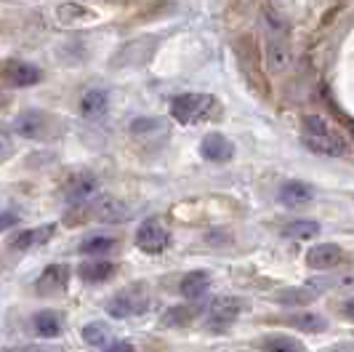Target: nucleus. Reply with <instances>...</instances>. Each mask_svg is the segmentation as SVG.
Returning a JSON list of instances; mask_svg holds the SVG:
<instances>
[{"mask_svg": "<svg viewBox=\"0 0 354 352\" xmlns=\"http://www.w3.org/2000/svg\"><path fill=\"white\" fill-rule=\"evenodd\" d=\"M301 144L309 152L325 158H344L349 152V141L319 115H306L301 125Z\"/></svg>", "mask_w": 354, "mask_h": 352, "instance_id": "1", "label": "nucleus"}, {"mask_svg": "<svg viewBox=\"0 0 354 352\" xmlns=\"http://www.w3.org/2000/svg\"><path fill=\"white\" fill-rule=\"evenodd\" d=\"M218 102L211 94H181L171 102V115L181 125H197L216 115Z\"/></svg>", "mask_w": 354, "mask_h": 352, "instance_id": "2", "label": "nucleus"}, {"mask_svg": "<svg viewBox=\"0 0 354 352\" xmlns=\"http://www.w3.org/2000/svg\"><path fill=\"white\" fill-rule=\"evenodd\" d=\"M171 243V232L160 225L158 219H147L136 229V246L144 254H162Z\"/></svg>", "mask_w": 354, "mask_h": 352, "instance_id": "3", "label": "nucleus"}, {"mask_svg": "<svg viewBox=\"0 0 354 352\" xmlns=\"http://www.w3.org/2000/svg\"><path fill=\"white\" fill-rule=\"evenodd\" d=\"M0 78H3L6 83H11V86L24 88V86H35V83H40L43 72H40V67L30 64V62H17V59H11V62L0 64Z\"/></svg>", "mask_w": 354, "mask_h": 352, "instance_id": "4", "label": "nucleus"}, {"mask_svg": "<svg viewBox=\"0 0 354 352\" xmlns=\"http://www.w3.org/2000/svg\"><path fill=\"white\" fill-rule=\"evenodd\" d=\"M70 275L72 272L67 264H48V267L43 270V275H40L35 283L37 294H43V297L62 294V291L70 285Z\"/></svg>", "mask_w": 354, "mask_h": 352, "instance_id": "5", "label": "nucleus"}, {"mask_svg": "<svg viewBox=\"0 0 354 352\" xmlns=\"http://www.w3.org/2000/svg\"><path fill=\"white\" fill-rule=\"evenodd\" d=\"M243 313V301L234 299V297H218V299L211 304V310H208V323H211L213 328H227L232 326L237 315Z\"/></svg>", "mask_w": 354, "mask_h": 352, "instance_id": "6", "label": "nucleus"}, {"mask_svg": "<svg viewBox=\"0 0 354 352\" xmlns=\"http://www.w3.org/2000/svg\"><path fill=\"white\" fill-rule=\"evenodd\" d=\"M91 216L96 222H106V225H120L131 216V209L125 206L120 197H99L91 209Z\"/></svg>", "mask_w": 354, "mask_h": 352, "instance_id": "7", "label": "nucleus"}, {"mask_svg": "<svg viewBox=\"0 0 354 352\" xmlns=\"http://www.w3.org/2000/svg\"><path fill=\"white\" fill-rule=\"evenodd\" d=\"M144 310H147V297L142 294H133V291H128V294H120V297H115V299L106 304V313L112 317H133V315H142Z\"/></svg>", "mask_w": 354, "mask_h": 352, "instance_id": "8", "label": "nucleus"}, {"mask_svg": "<svg viewBox=\"0 0 354 352\" xmlns=\"http://www.w3.org/2000/svg\"><path fill=\"white\" fill-rule=\"evenodd\" d=\"M200 155L205 160H211V163H224V160H230L234 155V147H232V141L227 137L208 134L200 141Z\"/></svg>", "mask_w": 354, "mask_h": 352, "instance_id": "9", "label": "nucleus"}, {"mask_svg": "<svg viewBox=\"0 0 354 352\" xmlns=\"http://www.w3.org/2000/svg\"><path fill=\"white\" fill-rule=\"evenodd\" d=\"M344 259V251L336 243H319L306 251V264L312 270H330Z\"/></svg>", "mask_w": 354, "mask_h": 352, "instance_id": "10", "label": "nucleus"}, {"mask_svg": "<svg viewBox=\"0 0 354 352\" xmlns=\"http://www.w3.org/2000/svg\"><path fill=\"white\" fill-rule=\"evenodd\" d=\"M293 62V53L285 37H269L266 40V67L272 72H285Z\"/></svg>", "mask_w": 354, "mask_h": 352, "instance_id": "11", "label": "nucleus"}, {"mask_svg": "<svg viewBox=\"0 0 354 352\" xmlns=\"http://www.w3.org/2000/svg\"><path fill=\"white\" fill-rule=\"evenodd\" d=\"M155 49L152 37H142V40H131L128 46L120 49V53L115 56V64L123 67V64H144L149 59V53Z\"/></svg>", "mask_w": 354, "mask_h": 352, "instance_id": "12", "label": "nucleus"}, {"mask_svg": "<svg viewBox=\"0 0 354 352\" xmlns=\"http://www.w3.org/2000/svg\"><path fill=\"white\" fill-rule=\"evenodd\" d=\"M96 190H99V179L93 174H75L67 182L64 195H67V200H72V203H80V200H88Z\"/></svg>", "mask_w": 354, "mask_h": 352, "instance_id": "13", "label": "nucleus"}, {"mask_svg": "<svg viewBox=\"0 0 354 352\" xmlns=\"http://www.w3.org/2000/svg\"><path fill=\"white\" fill-rule=\"evenodd\" d=\"M280 203L288 206V209H299V206H306L315 193H312V187L309 184H304V182H285L283 187H280Z\"/></svg>", "mask_w": 354, "mask_h": 352, "instance_id": "14", "label": "nucleus"}, {"mask_svg": "<svg viewBox=\"0 0 354 352\" xmlns=\"http://www.w3.org/2000/svg\"><path fill=\"white\" fill-rule=\"evenodd\" d=\"M96 14L86 8V6H80V3H62L59 8H56V21L62 24V27H75V24H86V21H93Z\"/></svg>", "mask_w": 354, "mask_h": 352, "instance_id": "15", "label": "nucleus"}, {"mask_svg": "<svg viewBox=\"0 0 354 352\" xmlns=\"http://www.w3.org/2000/svg\"><path fill=\"white\" fill-rule=\"evenodd\" d=\"M53 232H56V225H43V227H35V229H24V232H19L17 238L11 240V248H14V251H27V248H32V246H40V243H46V240L51 238Z\"/></svg>", "mask_w": 354, "mask_h": 352, "instance_id": "16", "label": "nucleus"}, {"mask_svg": "<svg viewBox=\"0 0 354 352\" xmlns=\"http://www.w3.org/2000/svg\"><path fill=\"white\" fill-rule=\"evenodd\" d=\"M17 131L27 139H40L48 131V121L43 112H24L17 121Z\"/></svg>", "mask_w": 354, "mask_h": 352, "instance_id": "17", "label": "nucleus"}, {"mask_svg": "<svg viewBox=\"0 0 354 352\" xmlns=\"http://www.w3.org/2000/svg\"><path fill=\"white\" fill-rule=\"evenodd\" d=\"M32 328H35L37 336L43 339H53V336L62 334V315L53 313V310H43L32 317Z\"/></svg>", "mask_w": 354, "mask_h": 352, "instance_id": "18", "label": "nucleus"}, {"mask_svg": "<svg viewBox=\"0 0 354 352\" xmlns=\"http://www.w3.org/2000/svg\"><path fill=\"white\" fill-rule=\"evenodd\" d=\"M115 264L106 262V259H96V262H86L80 264V278L86 283H104L115 275Z\"/></svg>", "mask_w": 354, "mask_h": 352, "instance_id": "19", "label": "nucleus"}, {"mask_svg": "<svg viewBox=\"0 0 354 352\" xmlns=\"http://www.w3.org/2000/svg\"><path fill=\"white\" fill-rule=\"evenodd\" d=\"M106 105H109V96H106V91L102 88H93L88 91L86 96H83V102H80V112L86 115V118H102L106 112Z\"/></svg>", "mask_w": 354, "mask_h": 352, "instance_id": "20", "label": "nucleus"}, {"mask_svg": "<svg viewBox=\"0 0 354 352\" xmlns=\"http://www.w3.org/2000/svg\"><path fill=\"white\" fill-rule=\"evenodd\" d=\"M208 285H211L208 272H189V275L181 281L178 291H181L184 299H200V297L208 291Z\"/></svg>", "mask_w": 354, "mask_h": 352, "instance_id": "21", "label": "nucleus"}, {"mask_svg": "<svg viewBox=\"0 0 354 352\" xmlns=\"http://www.w3.org/2000/svg\"><path fill=\"white\" fill-rule=\"evenodd\" d=\"M115 248H118V240H115V238L93 235V238L80 243V254H86V256H104V254H112Z\"/></svg>", "mask_w": 354, "mask_h": 352, "instance_id": "22", "label": "nucleus"}, {"mask_svg": "<svg viewBox=\"0 0 354 352\" xmlns=\"http://www.w3.org/2000/svg\"><path fill=\"white\" fill-rule=\"evenodd\" d=\"M264 352H306L304 344L293 336H269L264 342Z\"/></svg>", "mask_w": 354, "mask_h": 352, "instance_id": "23", "label": "nucleus"}, {"mask_svg": "<svg viewBox=\"0 0 354 352\" xmlns=\"http://www.w3.org/2000/svg\"><path fill=\"white\" fill-rule=\"evenodd\" d=\"M83 339H86V344H91V347H106L112 334H109V328H106L104 323H88L83 328Z\"/></svg>", "mask_w": 354, "mask_h": 352, "instance_id": "24", "label": "nucleus"}, {"mask_svg": "<svg viewBox=\"0 0 354 352\" xmlns=\"http://www.w3.org/2000/svg\"><path fill=\"white\" fill-rule=\"evenodd\" d=\"M312 299H315V291H312V288H288V291H280V294H277V301H280V304H288V307L309 304Z\"/></svg>", "mask_w": 354, "mask_h": 352, "instance_id": "25", "label": "nucleus"}, {"mask_svg": "<svg viewBox=\"0 0 354 352\" xmlns=\"http://www.w3.org/2000/svg\"><path fill=\"white\" fill-rule=\"evenodd\" d=\"M317 232H319V225L312 222V219H299V222H290V225L285 227V235H288V238H312V235H317Z\"/></svg>", "mask_w": 354, "mask_h": 352, "instance_id": "26", "label": "nucleus"}, {"mask_svg": "<svg viewBox=\"0 0 354 352\" xmlns=\"http://www.w3.org/2000/svg\"><path fill=\"white\" fill-rule=\"evenodd\" d=\"M296 328H301V331H312V334H319V331H325V320L319 315H312V313H304V315H296L290 320Z\"/></svg>", "mask_w": 354, "mask_h": 352, "instance_id": "27", "label": "nucleus"}, {"mask_svg": "<svg viewBox=\"0 0 354 352\" xmlns=\"http://www.w3.org/2000/svg\"><path fill=\"white\" fill-rule=\"evenodd\" d=\"M189 317H192V310H187V307H174V310H168L165 313V326H184V323H189Z\"/></svg>", "mask_w": 354, "mask_h": 352, "instance_id": "28", "label": "nucleus"}, {"mask_svg": "<svg viewBox=\"0 0 354 352\" xmlns=\"http://www.w3.org/2000/svg\"><path fill=\"white\" fill-rule=\"evenodd\" d=\"M11 155H14V141L6 131H0V163H6Z\"/></svg>", "mask_w": 354, "mask_h": 352, "instance_id": "29", "label": "nucleus"}, {"mask_svg": "<svg viewBox=\"0 0 354 352\" xmlns=\"http://www.w3.org/2000/svg\"><path fill=\"white\" fill-rule=\"evenodd\" d=\"M104 352H133V344H128V342H112L109 347H104Z\"/></svg>", "mask_w": 354, "mask_h": 352, "instance_id": "30", "label": "nucleus"}, {"mask_svg": "<svg viewBox=\"0 0 354 352\" xmlns=\"http://www.w3.org/2000/svg\"><path fill=\"white\" fill-rule=\"evenodd\" d=\"M17 222H19V216H17V213H0V229L14 227Z\"/></svg>", "mask_w": 354, "mask_h": 352, "instance_id": "31", "label": "nucleus"}, {"mask_svg": "<svg viewBox=\"0 0 354 352\" xmlns=\"http://www.w3.org/2000/svg\"><path fill=\"white\" fill-rule=\"evenodd\" d=\"M17 352H62V347H43V344H30V347H21Z\"/></svg>", "mask_w": 354, "mask_h": 352, "instance_id": "32", "label": "nucleus"}, {"mask_svg": "<svg viewBox=\"0 0 354 352\" xmlns=\"http://www.w3.org/2000/svg\"><path fill=\"white\" fill-rule=\"evenodd\" d=\"M344 315L349 317V320H354V299H349L344 304Z\"/></svg>", "mask_w": 354, "mask_h": 352, "instance_id": "33", "label": "nucleus"}, {"mask_svg": "<svg viewBox=\"0 0 354 352\" xmlns=\"http://www.w3.org/2000/svg\"><path fill=\"white\" fill-rule=\"evenodd\" d=\"M8 102H11V96H8V94L0 88V109H3V107H8Z\"/></svg>", "mask_w": 354, "mask_h": 352, "instance_id": "34", "label": "nucleus"}]
</instances>
